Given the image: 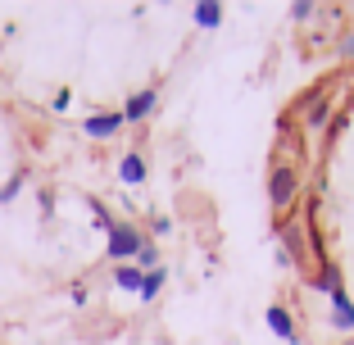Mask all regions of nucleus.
<instances>
[{
  "instance_id": "f257e3e1",
  "label": "nucleus",
  "mask_w": 354,
  "mask_h": 345,
  "mask_svg": "<svg viewBox=\"0 0 354 345\" xmlns=\"http://www.w3.org/2000/svg\"><path fill=\"white\" fill-rule=\"evenodd\" d=\"M295 205H300V164L291 155H277L268 168V209L272 218H291Z\"/></svg>"
},
{
  "instance_id": "f03ea898",
  "label": "nucleus",
  "mask_w": 354,
  "mask_h": 345,
  "mask_svg": "<svg viewBox=\"0 0 354 345\" xmlns=\"http://www.w3.org/2000/svg\"><path fill=\"white\" fill-rule=\"evenodd\" d=\"M277 250L286 254V263H291V268H304V263L313 259V245H309V227H304V218H281L277 223Z\"/></svg>"
},
{
  "instance_id": "7ed1b4c3",
  "label": "nucleus",
  "mask_w": 354,
  "mask_h": 345,
  "mask_svg": "<svg viewBox=\"0 0 354 345\" xmlns=\"http://www.w3.org/2000/svg\"><path fill=\"white\" fill-rule=\"evenodd\" d=\"M146 241L150 236L136 227V223H118V227L104 236V259L114 263V268H118V263H132L136 254H141V245H146Z\"/></svg>"
},
{
  "instance_id": "20e7f679",
  "label": "nucleus",
  "mask_w": 354,
  "mask_h": 345,
  "mask_svg": "<svg viewBox=\"0 0 354 345\" xmlns=\"http://www.w3.org/2000/svg\"><path fill=\"white\" fill-rule=\"evenodd\" d=\"M332 114H336V95H327V91H309L304 95V132H323V127H332Z\"/></svg>"
},
{
  "instance_id": "39448f33",
  "label": "nucleus",
  "mask_w": 354,
  "mask_h": 345,
  "mask_svg": "<svg viewBox=\"0 0 354 345\" xmlns=\"http://www.w3.org/2000/svg\"><path fill=\"white\" fill-rule=\"evenodd\" d=\"M263 323H268V332L277 336V341H286V345H300V341H304V336H300V327H295V314H291V309H286L281 300H272V304H268Z\"/></svg>"
},
{
  "instance_id": "423d86ee",
  "label": "nucleus",
  "mask_w": 354,
  "mask_h": 345,
  "mask_svg": "<svg viewBox=\"0 0 354 345\" xmlns=\"http://www.w3.org/2000/svg\"><path fill=\"white\" fill-rule=\"evenodd\" d=\"M123 127H127L123 109H95V114L82 123V136H91V141H109V136H118Z\"/></svg>"
},
{
  "instance_id": "0eeeda50",
  "label": "nucleus",
  "mask_w": 354,
  "mask_h": 345,
  "mask_svg": "<svg viewBox=\"0 0 354 345\" xmlns=\"http://www.w3.org/2000/svg\"><path fill=\"white\" fill-rule=\"evenodd\" d=\"M155 105H159V91L155 86H141V91H132L123 100V118H127V127H141L150 114H155Z\"/></svg>"
},
{
  "instance_id": "6e6552de",
  "label": "nucleus",
  "mask_w": 354,
  "mask_h": 345,
  "mask_svg": "<svg viewBox=\"0 0 354 345\" xmlns=\"http://www.w3.org/2000/svg\"><path fill=\"white\" fill-rule=\"evenodd\" d=\"M327 300H332V314H327V323H332L336 332H354V300L345 295V286H341L336 295H327Z\"/></svg>"
},
{
  "instance_id": "1a4fd4ad",
  "label": "nucleus",
  "mask_w": 354,
  "mask_h": 345,
  "mask_svg": "<svg viewBox=\"0 0 354 345\" xmlns=\"http://www.w3.org/2000/svg\"><path fill=\"white\" fill-rule=\"evenodd\" d=\"M313 291H323V295H336L341 291V268H336V259H323V263H313V277H309Z\"/></svg>"
},
{
  "instance_id": "9d476101",
  "label": "nucleus",
  "mask_w": 354,
  "mask_h": 345,
  "mask_svg": "<svg viewBox=\"0 0 354 345\" xmlns=\"http://www.w3.org/2000/svg\"><path fill=\"white\" fill-rule=\"evenodd\" d=\"M146 155H141V150H132V155H123V164H118V182H123V187H141V182H146Z\"/></svg>"
},
{
  "instance_id": "9b49d317",
  "label": "nucleus",
  "mask_w": 354,
  "mask_h": 345,
  "mask_svg": "<svg viewBox=\"0 0 354 345\" xmlns=\"http://www.w3.org/2000/svg\"><path fill=\"white\" fill-rule=\"evenodd\" d=\"M191 19H196V28H218L223 23V5L218 0H196V10H191Z\"/></svg>"
},
{
  "instance_id": "f8f14e48",
  "label": "nucleus",
  "mask_w": 354,
  "mask_h": 345,
  "mask_svg": "<svg viewBox=\"0 0 354 345\" xmlns=\"http://www.w3.org/2000/svg\"><path fill=\"white\" fill-rule=\"evenodd\" d=\"M164 286H168V268H155V272H146V277H141V291H136V295H141V300H159V291H164Z\"/></svg>"
},
{
  "instance_id": "ddd939ff",
  "label": "nucleus",
  "mask_w": 354,
  "mask_h": 345,
  "mask_svg": "<svg viewBox=\"0 0 354 345\" xmlns=\"http://www.w3.org/2000/svg\"><path fill=\"white\" fill-rule=\"evenodd\" d=\"M141 277H146V272L136 268V263H118L114 268V286L118 291H141Z\"/></svg>"
},
{
  "instance_id": "4468645a",
  "label": "nucleus",
  "mask_w": 354,
  "mask_h": 345,
  "mask_svg": "<svg viewBox=\"0 0 354 345\" xmlns=\"http://www.w3.org/2000/svg\"><path fill=\"white\" fill-rule=\"evenodd\" d=\"M136 268H141V272H155V268H164V259H159V245H155V241H146V245H141V254H136Z\"/></svg>"
},
{
  "instance_id": "2eb2a0df",
  "label": "nucleus",
  "mask_w": 354,
  "mask_h": 345,
  "mask_svg": "<svg viewBox=\"0 0 354 345\" xmlns=\"http://www.w3.org/2000/svg\"><path fill=\"white\" fill-rule=\"evenodd\" d=\"M86 205H91V218H95V223H100V227H104V236H109V232H114V227H118V223H123V218H114V214L104 209L100 200H86Z\"/></svg>"
},
{
  "instance_id": "dca6fc26",
  "label": "nucleus",
  "mask_w": 354,
  "mask_h": 345,
  "mask_svg": "<svg viewBox=\"0 0 354 345\" xmlns=\"http://www.w3.org/2000/svg\"><path fill=\"white\" fill-rule=\"evenodd\" d=\"M313 14H318V5H313V0H295V5H291V19L295 23H309Z\"/></svg>"
},
{
  "instance_id": "f3484780",
  "label": "nucleus",
  "mask_w": 354,
  "mask_h": 345,
  "mask_svg": "<svg viewBox=\"0 0 354 345\" xmlns=\"http://www.w3.org/2000/svg\"><path fill=\"white\" fill-rule=\"evenodd\" d=\"M19 191H23V173H14V178L5 182V187H0V205H10V200L19 196Z\"/></svg>"
},
{
  "instance_id": "a211bd4d",
  "label": "nucleus",
  "mask_w": 354,
  "mask_h": 345,
  "mask_svg": "<svg viewBox=\"0 0 354 345\" xmlns=\"http://www.w3.org/2000/svg\"><path fill=\"white\" fill-rule=\"evenodd\" d=\"M336 55H341V59H354V28H345V32H341V41H336Z\"/></svg>"
},
{
  "instance_id": "6ab92c4d",
  "label": "nucleus",
  "mask_w": 354,
  "mask_h": 345,
  "mask_svg": "<svg viewBox=\"0 0 354 345\" xmlns=\"http://www.w3.org/2000/svg\"><path fill=\"white\" fill-rule=\"evenodd\" d=\"M68 105H73V91H68V86H64V91H55V100H50L55 114H68Z\"/></svg>"
},
{
  "instance_id": "aec40b11",
  "label": "nucleus",
  "mask_w": 354,
  "mask_h": 345,
  "mask_svg": "<svg viewBox=\"0 0 354 345\" xmlns=\"http://www.w3.org/2000/svg\"><path fill=\"white\" fill-rule=\"evenodd\" d=\"M150 232H155V236H168V232H173V218H164V214L150 218Z\"/></svg>"
},
{
  "instance_id": "412c9836",
  "label": "nucleus",
  "mask_w": 354,
  "mask_h": 345,
  "mask_svg": "<svg viewBox=\"0 0 354 345\" xmlns=\"http://www.w3.org/2000/svg\"><path fill=\"white\" fill-rule=\"evenodd\" d=\"M345 345H354V341H345Z\"/></svg>"
},
{
  "instance_id": "4be33fe9",
  "label": "nucleus",
  "mask_w": 354,
  "mask_h": 345,
  "mask_svg": "<svg viewBox=\"0 0 354 345\" xmlns=\"http://www.w3.org/2000/svg\"><path fill=\"white\" fill-rule=\"evenodd\" d=\"M350 28H354V23H350Z\"/></svg>"
}]
</instances>
